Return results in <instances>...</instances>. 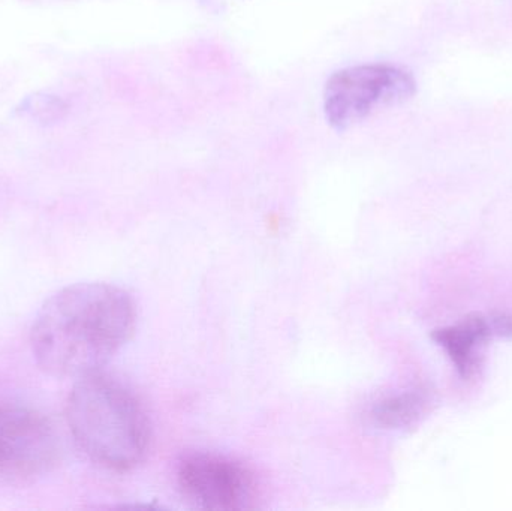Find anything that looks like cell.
I'll return each mask as SVG.
<instances>
[{"instance_id":"2","label":"cell","mask_w":512,"mask_h":511,"mask_svg":"<svg viewBox=\"0 0 512 511\" xmlns=\"http://www.w3.org/2000/svg\"><path fill=\"white\" fill-rule=\"evenodd\" d=\"M66 420L84 455L113 471H129L146 459L152 428L140 399L107 375L81 377L66 402Z\"/></svg>"},{"instance_id":"6","label":"cell","mask_w":512,"mask_h":511,"mask_svg":"<svg viewBox=\"0 0 512 511\" xmlns=\"http://www.w3.org/2000/svg\"><path fill=\"white\" fill-rule=\"evenodd\" d=\"M493 332L489 317L471 314L456 326L432 333L433 341L444 348L463 380H472L483 365V351Z\"/></svg>"},{"instance_id":"1","label":"cell","mask_w":512,"mask_h":511,"mask_svg":"<svg viewBox=\"0 0 512 511\" xmlns=\"http://www.w3.org/2000/svg\"><path fill=\"white\" fill-rule=\"evenodd\" d=\"M137 311L128 291L116 285L75 284L51 296L30 330L36 362L57 377L101 371L129 341Z\"/></svg>"},{"instance_id":"5","label":"cell","mask_w":512,"mask_h":511,"mask_svg":"<svg viewBox=\"0 0 512 511\" xmlns=\"http://www.w3.org/2000/svg\"><path fill=\"white\" fill-rule=\"evenodd\" d=\"M59 458V435L47 417L0 402V476L35 480L50 473Z\"/></svg>"},{"instance_id":"8","label":"cell","mask_w":512,"mask_h":511,"mask_svg":"<svg viewBox=\"0 0 512 511\" xmlns=\"http://www.w3.org/2000/svg\"><path fill=\"white\" fill-rule=\"evenodd\" d=\"M21 110L30 119L38 120L41 123H51L65 116L66 104L59 96L36 93V95L24 99Z\"/></svg>"},{"instance_id":"3","label":"cell","mask_w":512,"mask_h":511,"mask_svg":"<svg viewBox=\"0 0 512 511\" xmlns=\"http://www.w3.org/2000/svg\"><path fill=\"white\" fill-rule=\"evenodd\" d=\"M417 92L411 72L387 63L348 66L328 78L324 111L328 123L343 131L378 107L403 104Z\"/></svg>"},{"instance_id":"4","label":"cell","mask_w":512,"mask_h":511,"mask_svg":"<svg viewBox=\"0 0 512 511\" xmlns=\"http://www.w3.org/2000/svg\"><path fill=\"white\" fill-rule=\"evenodd\" d=\"M183 497L197 509L239 511L255 509L259 485L254 471L218 453L186 455L177 467Z\"/></svg>"},{"instance_id":"7","label":"cell","mask_w":512,"mask_h":511,"mask_svg":"<svg viewBox=\"0 0 512 511\" xmlns=\"http://www.w3.org/2000/svg\"><path fill=\"white\" fill-rule=\"evenodd\" d=\"M429 407V396L424 390L414 389L381 399L370 408L369 417L384 429H403L417 423Z\"/></svg>"},{"instance_id":"9","label":"cell","mask_w":512,"mask_h":511,"mask_svg":"<svg viewBox=\"0 0 512 511\" xmlns=\"http://www.w3.org/2000/svg\"><path fill=\"white\" fill-rule=\"evenodd\" d=\"M490 327H492L493 336L501 338H512V317L507 314H493L489 317Z\"/></svg>"}]
</instances>
